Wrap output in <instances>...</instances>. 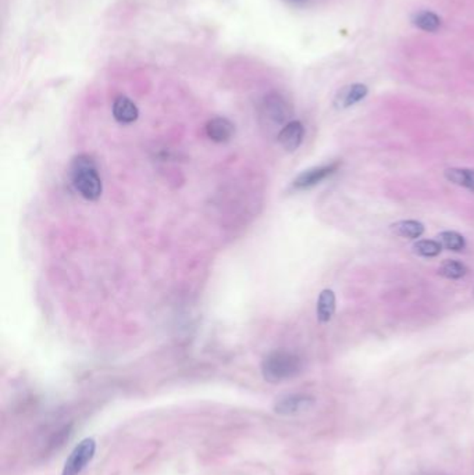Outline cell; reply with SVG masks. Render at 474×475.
<instances>
[{
	"label": "cell",
	"mask_w": 474,
	"mask_h": 475,
	"mask_svg": "<svg viewBox=\"0 0 474 475\" xmlns=\"http://www.w3.org/2000/svg\"><path fill=\"white\" fill-rule=\"evenodd\" d=\"M71 181L75 190L87 200L95 202L103 190L97 174L95 160L88 155H80L71 163Z\"/></svg>",
	"instance_id": "obj_1"
},
{
	"label": "cell",
	"mask_w": 474,
	"mask_h": 475,
	"mask_svg": "<svg viewBox=\"0 0 474 475\" xmlns=\"http://www.w3.org/2000/svg\"><path fill=\"white\" fill-rule=\"evenodd\" d=\"M302 359L288 350H274L262 361L263 378L270 383H280L291 380L302 371Z\"/></svg>",
	"instance_id": "obj_2"
},
{
	"label": "cell",
	"mask_w": 474,
	"mask_h": 475,
	"mask_svg": "<svg viewBox=\"0 0 474 475\" xmlns=\"http://www.w3.org/2000/svg\"><path fill=\"white\" fill-rule=\"evenodd\" d=\"M96 442L94 438H85L77 444L64 463L62 475H80L95 457Z\"/></svg>",
	"instance_id": "obj_3"
},
{
	"label": "cell",
	"mask_w": 474,
	"mask_h": 475,
	"mask_svg": "<svg viewBox=\"0 0 474 475\" xmlns=\"http://www.w3.org/2000/svg\"><path fill=\"white\" fill-rule=\"evenodd\" d=\"M262 116L274 126L288 124L291 117V107L284 97L279 94L266 96L262 106Z\"/></svg>",
	"instance_id": "obj_4"
},
{
	"label": "cell",
	"mask_w": 474,
	"mask_h": 475,
	"mask_svg": "<svg viewBox=\"0 0 474 475\" xmlns=\"http://www.w3.org/2000/svg\"><path fill=\"white\" fill-rule=\"evenodd\" d=\"M341 165V161H334L325 165H320V167H315L311 170H306L305 173L299 174L296 177V180L293 181V187L296 190H309L316 187L317 184H320L321 181H324L325 178H328L330 175H333Z\"/></svg>",
	"instance_id": "obj_5"
},
{
	"label": "cell",
	"mask_w": 474,
	"mask_h": 475,
	"mask_svg": "<svg viewBox=\"0 0 474 475\" xmlns=\"http://www.w3.org/2000/svg\"><path fill=\"white\" fill-rule=\"evenodd\" d=\"M315 403V398L303 393H293L280 398L274 405V412L281 415H293L311 409Z\"/></svg>",
	"instance_id": "obj_6"
},
{
	"label": "cell",
	"mask_w": 474,
	"mask_h": 475,
	"mask_svg": "<svg viewBox=\"0 0 474 475\" xmlns=\"http://www.w3.org/2000/svg\"><path fill=\"white\" fill-rule=\"evenodd\" d=\"M305 127L301 121H289L279 132V143L286 152H295L303 142Z\"/></svg>",
	"instance_id": "obj_7"
},
{
	"label": "cell",
	"mask_w": 474,
	"mask_h": 475,
	"mask_svg": "<svg viewBox=\"0 0 474 475\" xmlns=\"http://www.w3.org/2000/svg\"><path fill=\"white\" fill-rule=\"evenodd\" d=\"M205 131L210 141L217 142V143H224V142H228L234 136L235 127L230 120L224 117H216L208 121Z\"/></svg>",
	"instance_id": "obj_8"
},
{
	"label": "cell",
	"mask_w": 474,
	"mask_h": 475,
	"mask_svg": "<svg viewBox=\"0 0 474 475\" xmlns=\"http://www.w3.org/2000/svg\"><path fill=\"white\" fill-rule=\"evenodd\" d=\"M367 87L363 84H353L344 87L334 99V106L340 110L348 109L350 106H355L356 103L362 102L367 96Z\"/></svg>",
	"instance_id": "obj_9"
},
{
	"label": "cell",
	"mask_w": 474,
	"mask_h": 475,
	"mask_svg": "<svg viewBox=\"0 0 474 475\" xmlns=\"http://www.w3.org/2000/svg\"><path fill=\"white\" fill-rule=\"evenodd\" d=\"M113 116L120 124H132L138 120L139 111L132 100L126 96H119L113 103Z\"/></svg>",
	"instance_id": "obj_10"
},
{
	"label": "cell",
	"mask_w": 474,
	"mask_h": 475,
	"mask_svg": "<svg viewBox=\"0 0 474 475\" xmlns=\"http://www.w3.org/2000/svg\"><path fill=\"white\" fill-rule=\"evenodd\" d=\"M335 293L331 289H324L317 299V318L320 322H328L335 313Z\"/></svg>",
	"instance_id": "obj_11"
},
{
	"label": "cell",
	"mask_w": 474,
	"mask_h": 475,
	"mask_svg": "<svg viewBox=\"0 0 474 475\" xmlns=\"http://www.w3.org/2000/svg\"><path fill=\"white\" fill-rule=\"evenodd\" d=\"M445 178L458 185L463 187L466 190L474 192V170L470 168H448L445 171Z\"/></svg>",
	"instance_id": "obj_12"
},
{
	"label": "cell",
	"mask_w": 474,
	"mask_h": 475,
	"mask_svg": "<svg viewBox=\"0 0 474 475\" xmlns=\"http://www.w3.org/2000/svg\"><path fill=\"white\" fill-rule=\"evenodd\" d=\"M391 231L401 238L417 239L424 234V225L416 220H404L392 224Z\"/></svg>",
	"instance_id": "obj_13"
},
{
	"label": "cell",
	"mask_w": 474,
	"mask_h": 475,
	"mask_svg": "<svg viewBox=\"0 0 474 475\" xmlns=\"http://www.w3.org/2000/svg\"><path fill=\"white\" fill-rule=\"evenodd\" d=\"M413 24L419 30L434 32L441 27V18L433 11H420L413 17Z\"/></svg>",
	"instance_id": "obj_14"
},
{
	"label": "cell",
	"mask_w": 474,
	"mask_h": 475,
	"mask_svg": "<svg viewBox=\"0 0 474 475\" xmlns=\"http://www.w3.org/2000/svg\"><path fill=\"white\" fill-rule=\"evenodd\" d=\"M468 267L456 260H445L438 268V274L448 280H460L468 274Z\"/></svg>",
	"instance_id": "obj_15"
},
{
	"label": "cell",
	"mask_w": 474,
	"mask_h": 475,
	"mask_svg": "<svg viewBox=\"0 0 474 475\" xmlns=\"http://www.w3.org/2000/svg\"><path fill=\"white\" fill-rule=\"evenodd\" d=\"M438 238H440V244L443 245V248H446L449 251H453V252H460L466 246L465 238L455 231L441 232Z\"/></svg>",
	"instance_id": "obj_16"
},
{
	"label": "cell",
	"mask_w": 474,
	"mask_h": 475,
	"mask_svg": "<svg viewBox=\"0 0 474 475\" xmlns=\"http://www.w3.org/2000/svg\"><path fill=\"white\" fill-rule=\"evenodd\" d=\"M413 251H414V253L423 256V257H436V256L441 253L443 245L437 241L424 239V241H417L413 245Z\"/></svg>",
	"instance_id": "obj_17"
},
{
	"label": "cell",
	"mask_w": 474,
	"mask_h": 475,
	"mask_svg": "<svg viewBox=\"0 0 474 475\" xmlns=\"http://www.w3.org/2000/svg\"><path fill=\"white\" fill-rule=\"evenodd\" d=\"M473 295H474V292H473Z\"/></svg>",
	"instance_id": "obj_18"
}]
</instances>
